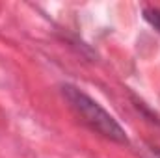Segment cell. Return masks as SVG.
Returning <instances> with one entry per match:
<instances>
[{
	"instance_id": "obj_1",
	"label": "cell",
	"mask_w": 160,
	"mask_h": 158,
	"mask_svg": "<svg viewBox=\"0 0 160 158\" xmlns=\"http://www.w3.org/2000/svg\"><path fill=\"white\" fill-rule=\"evenodd\" d=\"M62 95L69 102V106L75 112V116L89 130H93L95 134H99V136H102V138H106L110 141L128 143V138H127L125 128L97 101H93L82 89H78L77 86L65 84V86H62Z\"/></svg>"
},
{
	"instance_id": "obj_2",
	"label": "cell",
	"mask_w": 160,
	"mask_h": 158,
	"mask_svg": "<svg viewBox=\"0 0 160 158\" xmlns=\"http://www.w3.org/2000/svg\"><path fill=\"white\" fill-rule=\"evenodd\" d=\"M143 19L160 34V9H157V7H145L143 9Z\"/></svg>"
},
{
	"instance_id": "obj_3",
	"label": "cell",
	"mask_w": 160,
	"mask_h": 158,
	"mask_svg": "<svg viewBox=\"0 0 160 158\" xmlns=\"http://www.w3.org/2000/svg\"><path fill=\"white\" fill-rule=\"evenodd\" d=\"M153 153H157V156L160 158V149H153Z\"/></svg>"
}]
</instances>
